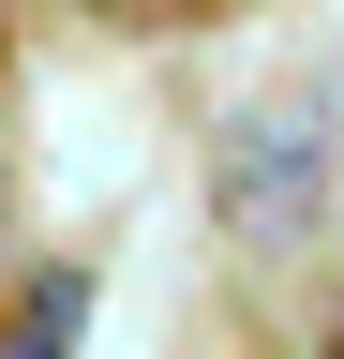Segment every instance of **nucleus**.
<instances>
[{
    "instance_id": "obj_1",
    "label": "nucleus",
    "mask_w": 344,
    "mask_h": 359,
    "mask_svg": "<svg viewBox=\"0 0 344 359\" xmlns=\"http://www.w3.org/2000/svg\"><path fill=\"white\" fill-rule=\"evenodd\" d=\"M75 330H90V269H30V285H15V330H0V359H75Z\"/></svg>"
},
{
    "instance_id": "obj_2",
    "label": "nucleus",
    "mask_w": 344,
    "mask_h": 359,
    "mask_svg": "<svg viewBox=\"0 0 344 359\" xmlns=\"http://www.w3.org/2000/svg\"><path fill=\"white\" fill-rule=\"evenodd\" d=\"M0 210H15V180H0Z\"/></svg>"
}]
</instances>
